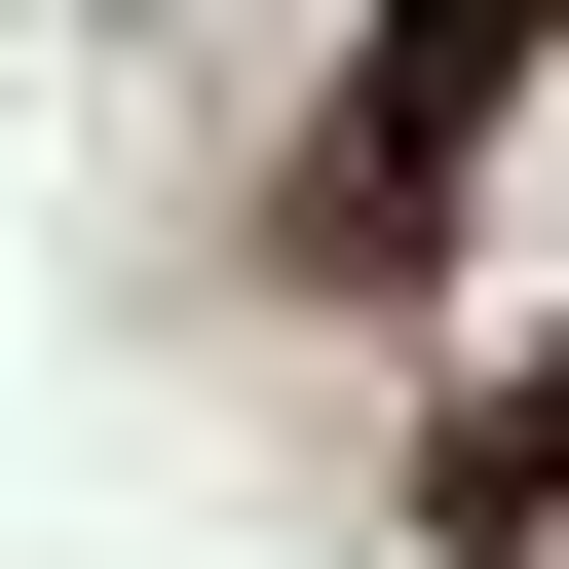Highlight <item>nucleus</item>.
<instances>
[{
	"label": "nucleus",
	"instance_id": "nucleus-1",
	"mask_svg": "<svg viewBox=\"0 0 569 569\" xmlns=\"http://www.w3.org/2000/svg\"><path fill=\"white\" fill-rule=\"evenodd\" d=\"M531 39H569V0H380V77H342V152H305V228H418L493 114H531Z\"/></svg>",
	"mask_w": 569,
	"mask_h": 569
}]
</instances>
